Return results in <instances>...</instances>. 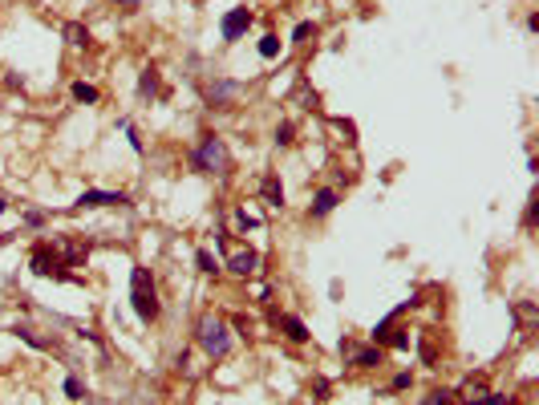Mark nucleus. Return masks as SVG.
Listing matches in <instances>:
<instances>
[{
	"label": "nucleus",
	"mask_w": 539,
	"mask_h": 405,
	"mask_svg": "<svg viewBox=\"0 0 539 405\" xmlns=\"http://www.w3.org/2000/svg\"><path fill=\"white\" fill-rule=\"evenodd\" d=\"M487 405H519V402H515V397H507V393H491Z\"/></svg>",
	"instance_id": "29"
},
{
	"label": "nucleus",
	"mask_w": 539,
	"mask_h": 405,
	"mask_svg": "<svg viewBox=\"0 0 539 405\" xmlns=\"http://www.w3.org/2000/svg\"><path fill=\"white\" fill-rule=\"evenodd\" d=\"M4 207H8V203H4V199H0V215H4Z\"/></svg>",
	"instance_id": "34"
},
{
	"label": "nucleus",
	"mask_w": 539,
	"mask_h": 405,
	"mask_svg": "<svg viewBox=\"0 0 539 405\" xmlns=\"http://www.w3.org/2000/svg\"><path fill=\"white\" fill-rule=\"evenodd\" d=\"M300 106H305V110H316V106H321V97H316V90H308V85H300Z\"/></svg>",
	"instance_id": "27"
},
{
	"label": "nucleus",
	"mask_w": 539,
	"mask_h": 405,
	"mask_svg": "<svg viewBox=\"0 0 539 405\" xmlns=\"http://www.w3.org/2000/svg\"><path fill=\"white\" fill-rule=\"evenodd\" d=\"M259 195H264V203H268V207H284V187H280V179H276V174H268V179L259 183Z\"/></svg>",
	"instance_id": "15"
},
{
	"label": "nucleus",
	"mask_w": 539,
	"mask_h": 405,
	"mask_svg": "<svg viewBox=\"0 0 539 405\" xmlns=\"http://www.w3.org/2000/svg\"><path fill=\"white\" fill-rule=\"evenodd\" d=\"M118 130H122V134L130 138V146H134V154H142V150H146V146H142V138H138V130H134V122H130V118H122V122H118Z\"/></svg>",
	"instance_id": "20"
},
{
	"label": "nucleus",
	"mask_w": 539,
	"mask_h": 405,
	"mask_svg": "<svg viewBox=\"0 0 539 405\" xmlns=\"http://www.w3.org/2000/svg\"><path fill=\"white\" fill-rule=\"evenodd\" d=\"M239 94H243V81H235V77H215L211 85H207V106H211V110H232Z\"/></svg>",
	"instance_id": "5"
},
{
	"label": "nucleus",
	"mask_w": 539,
	"mask_h": 405,
	"mask_svg": "<svg viewBox=\"0 0 539 405\" xmlns=\"http://www.w3.org/2000/svg\"><path fill=\"white\" fill-rule=\"evenodd\" d=\"M422 405H458V397H454V389H434Z\"/></svg>",
	"instance_id": "21"
},
{
	"label": "nucleus",
	"mask_w": 539,
	"mask_h": 405,
	"mask_svg": "<svg viewBox=\"0 0 539 405\" xmlns=\"http://www.w3.org/2000/svg\"><path fill=\"white\" fill-rule=\"evenodd\" d=\"M252 21H256V17H252V8H243V4H239V8H232V13L219 21V33H223V41H239V37L252 28Z\"/></svg>",
	"instance_id": "6"
},
{
	"label": "nucleus",
	"mask_w": 539,
	"mask_h": 405,
	"mask_svg": "<svg viewBox=\"0 0 539 405\" xmlns=\"http://www.w3.org/2000/svg\"><path fill=\"white\" fill-rule=\"evenodd\" d=\"M73 97H77V101H86V106H94L97 90H94V85H86V81H77V85H73Z\"/></svg>",
	"instance_id": "23"
},
{
	"label": "nucleus",
	"mask_w": 539,
	"mask_h": 405,
	"mask_svg": "<svg viewBox=\"0 0 539 405\" xmlns=\"http://www.w3.org/2000/svg\"><path fill=\"white\" fill-rule=\"evenodd\" d=\"M527 33H539V13H527Z\"/></svg>",
	"instance_id": "31"
},
{
	"label": "nucleus",
	"mask_w": 539,
	"mask_h": 405,
	"mask_svg": "<svg viewBox=\"0 0 539 405\" xmlns=\"http://www.w3.org/2000/svg\"><path fill=\"white\" fill-rule=\"evenodd\" d=\"M341 353H349V361L353 365H357V369H377V365H381V349H353V345H345V340H341Z\"/></svg>",
	"instance_id": "10"
},
{
	"label": "nucleus",
	"mask_w": 539,
	"mask_h": 405,
	"mask_svg": "<svg viewBox=\"0 0 539 405\" xmlns=\"http://www.w3.org/2000/svg\"><path fill=\"white\" fill-rule=\"evenodd\" d=\"M138 97H142V101H154V97H159V69H154V65H146V69H142Z\"/></svg>",
	"instance_id": "14"
},
{
	"label": "nucleus",
	"mask_w": 539,
	"mask_h": 405,
	"mask_svg": "<svg viewBox=\"0 0 539 405\" xmlns=\"http://www.w3.org/2000/svg\"><path fill=\"white\" fill-rule=\"evenodd\" d=\"M130 308H134V316H138L142 324H154L159 312H163L154 276H150L146 267H134V272H130Z\"/></svg>",
	"instance_id": "1"
},
{
	"label": "nucleus",
	"mask_w": 539,
	"mask_h": 405,
	"mask_svg": "<svg viewBox=\"0 0 539 405\" xmlns=\"http://www.w3.org/2000/svg\"><path fill=\"white\" fill-rule=\"evenodd\" d=\"M13 333L21 336L24 345H33V349H49V345H53V340H45V336H37V333H33V329H29V324H17Z\"/></svg>",
	"instance_id": "18"
},
{
	"label": "nucleus",
	"mask_w": 539,
	"mask_h": 405,
	"mask_svg": "<svg viewBox=\"0 0 539 405\" xmlns=\"http://www.w3.org/2000/svg\"><path fill=\"white\" fill-rule=\"evenodd\" d=\"M57 251L65 256V263H70V267H77V263L90 256V247H86V243H77V239H57Z\"/></svg>",
	"instance_id": "13"
},
{
	"label": "nucleus",
	"mask_w": 539,
	"mask_h": 405,
	"mask_svg": "<svg viewBox=\"0 0 539 405\" xmlns=\"http://www.w3.org/2000/svg\"><path fill=\"white\" fill-rule=\"evenodd\" d=\"M195 340H199V349H203L211 361H219V357H227V353H232V329H227V320H223V316H215V312L199 316V324H195Z\"/></svg>",
	"instance_id": "2"
},
{
	"label": "nucleus",
	"mask_w": 539,
	"mask_h": 405,
	"mask_svg": "<svg viewBox=\"0 0 539 405\" xmlns=\"http://www.w3.org/2000/svg\"><path fill=\"white\" fill-rule=\"evenodd\" d=\"M227 272H235V276H256L259 272V256L248 247V251H235L232 260H227Z\"/></svg>",
	"instance_id": "12"
},
{
	"label": "nucleus",
	"mask_w": 539,
	"mask_h": 405,
	"mask_svg": "<svg viewBox=\"0 0 539 405\" xmlns=\"http://www.w3.org/2000/svg\"><path fill=\"white\" fill-rule=\"evenodd\" d=\"M312 393H316V402H328V381H325V377H316V381H312Z\"/></svg>",
	"instance_id": "28"
},
{
	"label": "nucleus",
	"mask_w": 539,
	"mask_h": 405,
	"mask_svg": "<svg viewBox=\"0 0 539 405\" xmlns=\"http://www.w3.org/2000/svg\"><path fill=\"white\" fill-rule=\"evenodd\" d=\"M29 267H33V276H57V280L77 284V276L65 272V267L57 263V247H53V243H37V247H33V256H29Z\"/></svg>",
	"instance_id": "4"
},
{
	"label": "nucleus",
	"mask_w": 539,
	"mask_h": 405,
	"mask_svg": "<svg viewBox=\"0 0 539 405\" xmlns=\"http://www.w3.org/2000/svg\"><path fill=\"white\" fill-rule=\"evenodd\" d=\"M235 227H239V231H252V227H259V219L248 215V211H235Z\"/></svg>",
	"instance_id": "26"
},
{
	"label": "nucleus",
	"mask_w": 539,
	"mask_h": 405,
	"mask_svg": "<svg viewBox=\"0 0 539 405\" xmlns=\"http://www.w3.org/2000/svg\"><path fill=\"white\" fill-rule=\"evenodd\" d=\"M337 203H341V195L332 191V187H321V191L312 195V203H308V215L312 219H325V215L337 211Z\"/></svg>",
	"instance_id": "8"
},
{
	"label": "nucleus",
	"mask_w": 539,
	"mask_h": 405,
	"mask_svg": "<svg viewBox=\"0 0 539 405\" xmlns=\"http://www.w3.org/2000/svg\"><path fill=\"white\" fill-rule=\"evenodd\" d=\"M462 405H487V397H491V389H487V381L483 377H470L467 385H462V393H454Z\"/></svg>",
	"instance_id": "9"
},
{
	"label": "nucleus",
	"mask_w": 539,
	"mask_h": 405,
	"mask_svg": "<svg viewBox=\"0 0 539 405\" xmlns=\"http://www.w3.org/2000/svg\"><path fill=\"white\" fill-rule=\"evenodd\" d=\"M118 4H126V8H138L142 0H118Z\"/></svg>",
	"instance_id": "33"
},
{
	"label": "nucleus",
	"mask_w": 539,
	"mask_h": 405,
	"mask_svg": "<svg viewBox=\"0 0 539 405\" xmlns=\"http://www.w3.org/2000/svg\"><path fill=\"white\" fill-rule=\"evenodd\" d=\"M414 381V377H410V373H398V377H394V389H405V385Z\"/></svg>",
	"instance_id": "32"
},
{
	"label": "nucleus",
	"mask_w": 539,
	"mask_h": 405,
	"mask_svg": "<svg viewBox=\"0 0 539 405\" xmlns=\"http://www.w3.org/2000/svg\"><path fill=\"white\" fill-rule=\"evenodd\" d=\"M259 57H264V61H272V57H280V37H276V33H268V37H259Z\"/></svg>",
	"instance_id": "19"
},
{
	"label": "nucleus",
	"mask_w": 539,
	"mask_h": 405,
	"mask_svg": "<svg viewBox=\"0 0 539 405\" xmlns=\"http://www.w3.org/2000/svg\"><path fill=\"white\" fill-rule=\"evenodd\" d=\"M73 207L77 211H86V207H130V195L126 191H81V199Z\"/></svg>",
	"instance_id": "7"
},
{
	"label": "nucleus",
	"mask_w": 539,
	"mask_h": 405,
	"mask_svg": "<svg viewBox=\"0 0 539 405\" xmlns=\"http://www.w3.org/2000/svg\"><path fill=\"white\" fill-rule=\"evenodd\" d=\"M86 405H97V402H94V397H86Z\"/></svg>",
	"instance_id": "35"
},
{
	"label": "nucleus",
	"mask_w": 539,
	"mask_h": 405,
	"mask_svg": "<svg viewBox=\"0 0 539 405\" xmlns=\"http://www.w3.org/2000/svg\"><path fill=\"white\" fill-rule=\"evenodd\" d=\"M296 142V126H292V122H280V126H276V146H292Z\"/></svg>",
	"instance_id": "22"
},
{
	"label": "nucleus",
	"mask_w": 539,
	"mask_h": 405,
	"mask_svg": "<svg viewBox=\"0 0 539 405\" xmlns=\"http://www.w3.org/2000/svg\"><path fill=\"white\" fill-rule=\"evenodd\" d=\"M41 223H45V215H41V211H29V215H24V227H41Z\"/></svg>",
	"instance_id": "30"
},
{
	"label": "nucleus",
	"mask_w": 539,
	"mask_h": 405,
	"mask_svg": "<svg viewBox=\"0 0 539 405\" xmlns=\"http://www.w3.org/2000/svg\"><path fill=\"white\" fill-rule=\"evenodd\" d=\"M276 329H280L288 340H296V345H305V340H308V329H305V320H300V316H288V312H280V316H276Z\"/></svg>",
	"instance_id": "11"
},
{
	"label": "nucleus",
	"mask_w": 539,
	"mask_h": 405,
	"mask_svg": "<svg viewBox=\"0 0 539 405\" xmlns=\"http://www.w3.org/2000/svg\"><path fill=\"white\" fill-rule=\"evenodd\" d=\"M61 389H65V397H73V402H86V389H81V381H77V377H65V385H61Z\"/></svg>",
	"instance_id": "25"
},
{
	"label": "nucleus",
	"mask_w": 539,
	"mask_h": 405,
	"mask_svg": "<svg viewBox=\"0 0 539 405\" xmlns=\"http://www.w3.org/2000/svg\"><path fill=\"white\" fill-rule=\"evenodd\" d=\"M191 167L199 170V174H227L232 170V154H227V146L219 134H203L199 146L191 150Z\"/></svg>",
	"instance_id": "3"
},
{
	"label": "nucleus",
	"mask_w": 539,
	"mask_h": 405,
	"mask_svg": "<svg viewBox=\"0 0 539 405\" xmlns=\"http://www.w3.org/2000/svg\"><path fill=\"white\" fill-rule=\"evenodd\" d=\"M195 267H199L203 276H215V272H219V263H215V256L207 251V247H199V251H195Z\"/></svg>",
	"instance_id": "17"
},
{
	"label": "nucleus",
	"mask_w": 539,
	"mask_h": 405,
	"mask_svg": "<svg viewBox=\"0 0 539 405\" xmlns=\"http://www.w3.org/2000/svg\"><path fill=\"white\" fill-rule=\"evenodd\" d=\"M65 41H70V45H77V49L90 45V28H86L81 21H70V24H65Z\"/></svg>",
	"instance_id": "16"
},
{
	"label": "nucleus",
	"mask_w": 539,
	"mask_h": 405,
	"mask_svg": "<svg viewBox=\"0 0 539 405\" xmlns=\"http://www.w3.org/2000/svg\"><path fill=\"white\" fill-rule=\"evenodd\" d=\"M308 37H316V24H312V21H300L296 28H292V41H296V45L308 41Z\"/></svg>",
	"instance_id": "24"
}]
</instances>
